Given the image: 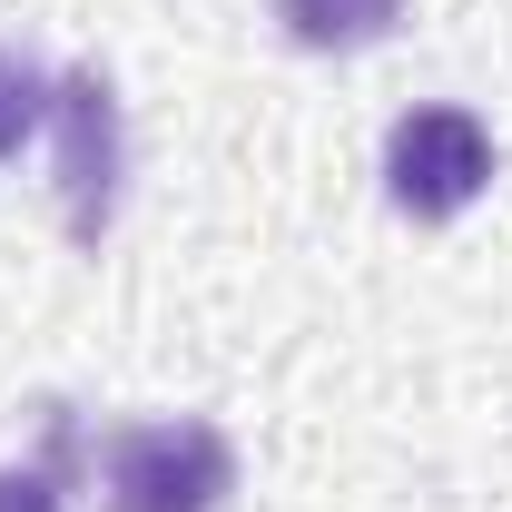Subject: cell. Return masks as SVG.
<instances>
[{
  "label": "cell",
  "mask_w": 512,
  "mask_h": 512,
  "mask_svg": "<svg viewBox=\"0 0 512 512\" xmlns=\"http://www.w3.org/2000/svg\"><path fill=\"white\" fill-rule=\"evenodd\" d=\"M50 89H60L50 69L30 60V50H10V40H0V168L20 158V138H30V128H50Z\"/></svg>",
  "instance_id": "cell-6"
},
{
  "label": "cell",
  "mask_w": 512,
  "mask_h": 512,
  "mask_svg": "<svg viewBox=\"0 0 512 512\" xmlns=\"http://www.w3.org/2000/svg\"><path fill=\"white\" fill-rule=\"evenodd\" d=\"M50 148H60V227L79 247H99L119 227V188H128V119H119V79L99 60L60 69L50 89Z\"/></svg>",
  "instance_id": "cell-2"
},
{
  "label": "cell",
  "mask_w": 512,
  "mask_h": 512,
  "mask_svg": "<svg viewBox=\"0 0 512 512\" xmlns=\"http://www.w3.org/2000/svg\"><path fill=\"white\" fill-rule=\"evenodd\" d=\"M276 20L296 50H365L404 20V0H276Z\"/></svg>",
  "instance_id": "cell-5"
},
{
  "label": "cell",
  "mask_w": 512,
  "mask_h": 512,
  "mask_svg": "<svg viewBox=\"0 0 512 512\" xmlns=\"http://www.w3.org/2000/svg\"><path fill=\"white\" fill-rule=\"evenodd\" d=\"M89 473V434H79V404H40V444L0 463V512H69Z\"/></svg>",
  "instance_id": "cell-4"
},
{
  "label": "cell",
  "mask_w": 512,
  "mask_h": 512,
  "mask_svg": "<svg viewBox=\"0 0 512 512\" xmlns=\"http://www.w3.org/2000/svg\"><path fill=\"white\" fill-rule=\"evenodd\" d=\"M483 188H493V128L473 119V109L434 99V109H404V119H394V138H384V197H394L404 217L444 227V217H463Z\"/></svg>",
  "instance_id": "cell-3"
},
{
  "label": "cell",
  "mask_w": 512,
  "mask_h": 512,
  "mask_svg": "<svg viewBox=\"0 0 512 512\" xmlns=\"http://www.w3.org/2000/svg\"><path fill=\"white\" fill-rule=\"evenodd\" d=\"M237 493V444L207 414L119 424L99 444V512H217Z\"/></svg>",
  "instance_id": "cell-1"
}]
</instances>
